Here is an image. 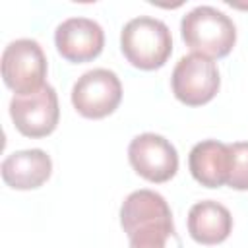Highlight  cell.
<instances>
[{"label":"cell","mask_w":248,"mask_h":248,"mask_svg":"<svg viewBox=\"0 0 248 248\" xmlns=\"http://www.w3.org/2000/svg\"><path fill=\"white\" fill-rule=\"evenodd\" d=\"M120 225L130 248H182L167 200L153 190H136L120 205Z\"/></svg>","instance_id":"cell-1"},{"label":"cell","mask_w":248,"mask_h":248,"mask_svg":"<svg viewBox=\"0 0 248 248\" xmlns=\"http://www.w3.org/2000/svg\"><path fill=\"white\" fill-rule=\"evenodd\" d=\"M221 78L217 64L202 54L182 56L170 76L174 97L186 107L207 105L219 91Z\"/></svg>","instance_id":"cell-6"},{"label":"cell","mask_w":248,"mask_h":248,"mask_svg":"<svg viewBox=\"0 0 248 248\" xmlns=\"http://www.w3.org/2000/svg\"><path fill=\"white\" fill-rule=\"evenodd\" d=\"M120 50L138 70H159L172 54V37L165 21L140 16L130 19L120 33Z\"/></svg>","instance_id":"cell-3"},{"label":"cell","mask_w":248,"mask_h":248,"mask_svg":"<svg viewBox=\"0 0 248 248\" xmlns=\"http://www.w3.org/2000/svg\"><path fill=\"white\" fill-rule=\"evenodd\" d=\"M188 169L196 182L205 188H221L229 180L231 147L217 140H203L190 149Z\"/></svg>","instance_id":"cell-11"},{"label":"cell","mask_w":248,"mask_h":248,"mask_svg":"<svg viewBox=\"0 0 248 248\" xmlns=\"http://www.w3.org/2000/svg\"><path fill=\"white\" fill-rule=\"evenodd\" d=\"M10 116L16 130L25 138L50 136L60 120L58 95L52 85H45L29 95H14L10 101Z\"/></svg>","instance_id":"cell-7"},{"label":"cell","mask_w":248,"mask_h":248,"mask_svg":"<svg viewBox=\"0 0 248 248\" xmlns=\"http://www.w3.org/2000/svg\"><path fill=\"white\" fill-rule=\"evenodd\" d=\"M54 45L58 54L72 64L91 62L103 52L105 31L95 19L68 17L56 27Z\"/></svg>","instance_id":"cell-9"},{"label":"cell","mask_w":248,"mask_h":248,"mask_svg":"<svg viewBox=\"0 0 248 248\" xmlns=\"http://www.w3.org/2000/svg\"><path fill=\"white\" fill-rule=\"evenodd\" d=\"M180 35L194 54L209 60L225 58L236 43L232 19L213 6H196L180 21Z\"/></svg>","instance_id":"cell-2"},{"label":"cell","mask_w":248,"mask_h":248,"mask_svg":"<svg viewBox=\"0 0 248 248\" xmlns=\"http://www.w3.org/2000/svg\"><path fill=\"white\" fill-rule=\"evenodd\" d=\"M46 56L35 39H16L2 52V79L16 95H29L46 85Z\"/></svg>","instance_id":"cell-4"},{"label":"cell","mask_w":248,"mask_h":248,"mask_svg":"<svg viewBox=\"0 0 248 248\" xmlns=\"http://www.w3.org/2000/svg\"><path fill=\"white\" fill-rule=\"evenodd\" d=\"M122 101V83L112 70L93 68L72 87V105L83 118L101 120L112 114Z\"/></svg>","instance_id":"cell-5"},{"label":"cell","mask_w":248,"mask_h":248,"mask_svg":"<svg viewBox=\"0 0 248 248\" xmlns=\"http://www.w3.org/2000/svg\"><path fill=\"white\" fill-rule=\"evenodd\" d=\"M232 231V215L231 211L215 202L203 200L190 207L188 211V232L192 240L203 246H215L229 238Z\"/></svg>","instance_id":"cell-12"},{"label":"cell","mask_w":248,"mask_h":248,"mask_svg":"<svg viewBox=\"0 0 248 248\" xmlns=\"http://www.w3.org/2000/svg\"><path fill=\"white\" fill-rule=\"evenodd\" d=\"M231 147V170L227 186L232 190H248V141L229 143Z\"/></svg>","instance_id":"cell-13"},{"label":"cell","mask_w":248,"mask_h":248,"mask_svg":"<svg viewBox=\"0 0 248 248\" xmlns=\"http://www.w3.org/2000/svg\"><path fill=\"white\" fill-rule=\"evenodd\" d=\"M128 161L141 178L153 184L169 182L178 170L176 147L167 138L153 132L140 134L130 141Z\"/></svg>","instance_id":"cell-8"},{"label":"cell","mask_w":248,"mask_h":248,"mask_svg":"<svg viewBox=\"0 0 248 248\" xmlns=\"http://www.w3.org/2000/svg\"><path fill=\"white\" fill-rule=\"evenodd\" d=\"M2 180L14 190H35L43 186L52 172V159L43 149H21L2 161Z\"/></svg>","instance_id":"cell-10"}]
</instances>
